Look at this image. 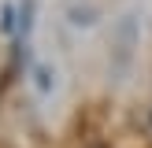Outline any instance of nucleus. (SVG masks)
Listing matches in <instances>:
<instances>
[{
    "instance_id": "obj_1",
    "label": "nucleus",
    "mask_w": 152,
    "mask_h": 148,
    "mask_svg": "<svg viewBox=\"0 0 152 148\" xmlns=\"http://www.w3.org/2000/svg\"><path fill=\"white\" fill-rule=\"evenodd\" d=\"M137 44H141V19H137V11H126L115 22V52H111V59L119 67H126L134 59V52H137Z\"/></svg>"
},
{
    "instance_id": "obj_2",
    "label": "nucleus",
    "mask_w": 152,
    "mask_h": 148,
    "mask_svg": "<svg viewBox=\"0 0 152 148\" xmlns=\"http://www.w3.org/2000/svg\"><path fill=\"white\" fill-rule=\"evenodd\" d=\"M67 22L74 30H93L100 22V7L96 4H67Z\"/></svg>"
},
{
    "instance_id": "obj_3",
    "label": "nucleus",
    "mask_w": 152,
    "mask_h": 148,
    "mask_svg": "<svg viewBox=\"0 0 152 148\" xmlns=\"http://www.w3.org/2000/svg\"><path fill=\"white\" fill-rule=\"evenodd\" d=\"M34 89H37V96H52L59 89V70L52 63H37L34 67Z\"/></svg>"
}]
</instances>
